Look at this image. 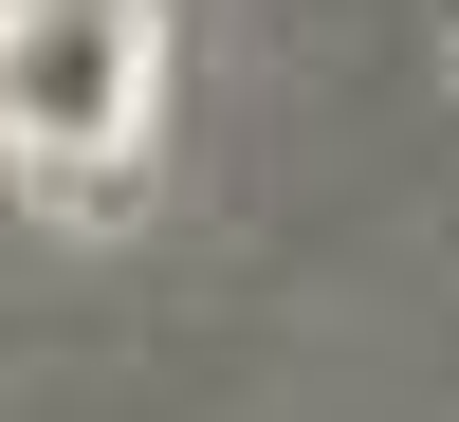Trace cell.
<instances>
[{
	"label": "cell",
	"instance_id": "cell-1",
	"mask_svg": "<svg viewBox=\"0 0 459 422\" xmlns=\"http://www.w3.org/2000/svg\"><path fill=\"white\" fill-rule=\"evenodd\" d=\"M166 110V0H0V166L56 202H129Z\"/></svg>",
	"mask_w": 459,
	"mask_h": 422
}]
</instances>
